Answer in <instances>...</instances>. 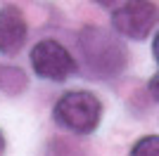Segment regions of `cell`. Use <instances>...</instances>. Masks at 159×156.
<instances>
[{
	"label": "cell",
	"instance_id": "obj_2",
	"mask_svg": "<svg viewBox=\"0 0 159 156\" xmlns=\"http://www.w3.org/2000/svg\"><path fill=\"white\" fill-rule=\"evenodd\" d=\"M105 106L90 90H69L52 106L55 123L71 135H93L102 123Z\"/></svg>",
	"mask_w": 159,
	"mask_h": 156
},
{
	"label": "cell",
	"instance_id": "obj_7",
	"mask_svg": "<svg viewBox=\"0 0 159 156\" xmlns=\"http://www.w3.org/2000/svg\"><path fill=\"white\" fill-rule=\"evenodd\" d=\"M128 156H159V135H145L131 147Z\"/></svg>",
	"mask_w": 159,
	"mask_h": 156
},
{
	"label": "cell",
	"instance_id": "obj_11",
	"mask_svg": "<svg viewBox=\"0 0 159 156\" xmlns=\"http://www.w3.org/2000/svg\"><path fill=\"white\" fill-rule=\"evenodd\" d=\"M5 154V135H2V130H0V156Z\"/></svg>",
	"mask_w": 159,
	"mask_h": 156
},
{
	"label": "cell",
	"instance_id": "obj_8",
	"mask_svg": "<svg viewBox=\"0 0 159 156\" xmlns=\"http://www.w3.org/2000/svg\"><path fill=\"white\" fill-rule=\"evenodd\" d=\"M147 90H150V95H152L154 102H159V71L154 73L152 78H150V83H147Z\"/></svg>",
	"mask_w": 159,
	"mask_h": 156
},
{
	"label": "cell",
	"instance_id": "obj_10",
	"mask_svg": "<svg viewBox=\"0 0 159 156\" xmlns=\"http://www.w3.org/2000/svg\"><path fill=\"white\" fill-rule=\"evenodd\" d=\"M93 2H98L100 7H112L114 2H119V0H93Z\"/></svg>",
	"mask_w": 159,
	"mask_h": 156
},
{
	"label": "cell",
	"instance_id": "obj_4",
	"mask_svg": "<svg viewBox=\"0 0 159 156\" xmlns=\"http://www.w3.org/2000/svg\"><path fill=\"white\" fill-rule=\"evenodd\" d=\"M159 26V7L150 0H124L112 12V28L124 38L145 40Z\"/></svg>",
	"mask_w": 159,
	"mask_h": 156
},
{
	"label": "cell",
	"instance_id": "obj_1",
	"mask_svg": "<svg viewBox=\"0 0 159 156\" xmlns=\"http://www.w3.org/2000/svg\"><path fill=\"white\" fill-rule=\"evenodd\" d=\"M79 52L86 71L95 80L119 78L128 66V47L116 33L102 26H83L79 31Z\"/></svg>",
	"mask_w": 159,
	"mask_h": 156
},
{
	"label": "cell",
	"instance_id": "obj_5",
	"mask_svg": "<svg viewBox=\"0 0 159 156\" xmlns=\"http://www.w3.org/2000/svg\"><path fill=\"white\" fill-rule=\"evenodd\" d=\"M29 38V21L17 5L0 7V54L12 57Z\"/></svg>",
	"mask_w": 159,
	"mask_h": 156
},
{
	"label": "cell",
	"instance_id": "obj_3",
	"mask_svg": "<svg viewBox=\"0 0 159 156\" xmlns=\"http://www.w3.org/2000/svg\"><path fill=\"white\" fill-rule=\"evenodd\" d=\"M33 73L50 83H64L69 76L76 73V59L60 40L43 38L29 52Z\"/></svg>",
	"mask_w": 159,
	"mask_h": 156
},
{
	"label": "cell",
	"instance_id": "obj_6",
	"mask_svg": "<svg viewBox=\"0 0 159 156\" xmlns=\"http://www.w3.org/2000/svg\"><path fill=\"white\" fill-rule=\"evenodd\" d=\"M29 90V76L14 64H0V95L19 97Z\"/></svg>",
	"mask_w": 159,
	"mask_h": 156
},
{
	"label": "cell",
	"instance_id": "obj_9",
	"mask_svg": "<svg viewBox=\"0 0 159 156\" xmlns=\"http://www.w3.org/2000/svg\"><path fill=\"white\" fill-rule=\"evenodd\" d=\"M152 54H154V59H157V64H159V33L154 36V40H152Z\"/></svg>",
	"mask_w": 159,
	"mask_h": 156
}]
</instances>
